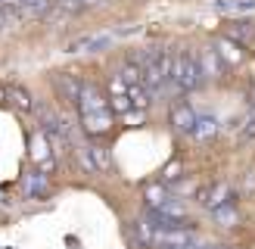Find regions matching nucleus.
<instances>
[{
	"label": "nucleus",
	"instance_id": "21",
	"mask_svg": "<svg viewBox=\"0 0 255 249\" xmlns=\"http://www.w3.org/2000/svg\"><path fill=\"white\" fill-rule=\"evenodd\" d=\"M196 249H227V246H196Z\"/></svg>",
	"mask_w": 255,
	"mask_h": 249
},
{
	"label": "nucleus",
	"instance_id": "20",
	"mask_svg": "<svg viewBox=\"0 0 255 249\" xmlns=\"http://www.w3.org/2000/svg\"><path fill=\"white\" fill-rule=\"evenodd\" d=\"M243 187H246V193H255V171H249L243 178Z\"/></svg>",
	"mask_w": 255,
	"mask_h": 249
},
{
	"label": "nucleus",
	"instance_id": "14",
	"mask_svg": "<svg viewBox=\"0 0 255 249\" xmlns=\"http://www.w3.org/2000/svg\"><path fill=\"white\" fill-rule=\"evenodd\" d=\"M215 9H218V12H252L255 0H218Z\"/></svg>",
	"mask_w": 255,
	"mask_h": 249
},
{
	"label": "nucleus",
	"instance_id": "15",
	"mask_svg": "<svg viewBox=\"0 0 255 249\" xmlns=\"http://www.w3.org/2000/svg\"><path fill=\"white\" fill-rule=\"evenodd\" d=\"M128 87V100H131V106H137L140 112H143L149 106V94H146V87L143 84H125Z\"/></svg>",
	"mask_w": 255,
	"mask_h": 249
},
{
	"label": "nucleus",
	"instance_id": "3",
	"mask_svg": "<svg viewBox=\"0 0 255 249\" xmlns=\"http://www.w3.org/2000/svg\"><path fill=\"white\" fill-rule=\"evenodd\" d=\"M31 159H34V165L41 174H53L56 168V156H53V146H50V137L44 131H37L31 137Z\"/></svg>",
	"mask_w": 255,
	"mask_h": 249
},
{
	"label": "nucleus",
	"instance_id": "19",
	"mask_svg": "<svg viewBox=\"0 0 255 249\" xmlns=\"http://www.w3.org/2000/svg\"><path fill=\"white\" fill-rule=\"evenodd\" d=\"M177 171H181V165H177V162H174V165H168V168H165V174H162V181H165V184H171V181H177V178H181V174H177Z\"/></svg>",
	"mask_w": 255,
	"mask_h": 249
},
{
	"label": "nucleus",
	"instance_id": "12",
	"mask_svg": "<svg viewBox=\"0 0 255 249\" xmlns=\"http://www.w3.org/2000/svg\"><path fill=\"white\" fill-rule=\"evenodd\" d=\"M190 134H193L196 140H202V143L212 140V137L218 134V119H215V116H196V124H193Z\"/></svg>",
	"mask_w": 255,
	"mask_h": 249
},
{
	"label": "nucleus",
	"instance_id": "2",
	"mask_svg": "<svg viewBox=\"0 0 255 249\" xmlns=\"http://www.w3.org/2000/svg\"><path fill=\"white\" fill-rule=\"evenodd\" d=\"M171 81L177 84V91H196L202 84V72H199V62H196V53H190V50H181V53H174L171 59Z\"/></svg>",
	"mask_w": 255,
	"mask_h": 249
},
{
	"label": "nucleus",
	"instance_id": "17",
	"mask_svg": "<svg viewBox=\"0 0 255 249\" xmlns=\"http://www.w3.org/2000/svg\"><path fill=\"white\" fill-rule=\"evenodd\" d=\"M146 199H149V209H165L171 203V196H168V190H165V187H149L146 190Z\"/></svg>",
	"mask_w": 255,
	"mask_h": 249
},
{
	"label": "nucleus",
	"instance_id": "5",
	"mask_svg": "<svg viewBox=\"0 0 255 249\" xmlns=\"http://www.w3.org/2000/svg\"><path fill=\"white\" fill-rule=\"evenodd\" d=\"M109 109H112V116H128V112H131L134 106H131V100H128V87H125V81L119 78H112L109 81Z\"/></svg>",
	"mask_w": 255,
	"mask_h": 249
},
{
	"label": "nucleus",
	"instance_id": "1",
	"mask_svg": "<svg viewBox=\"0 0 255 249\" xmlns=\"http://www.w3.org/2000/svg\"><path fill=\"white\" fill-rule=\"evenodd\" d=\"M75 106H78L81 128L87 134L100 137V134L112 131V119L116 116H112V109H109L106 94L100 91L94 81H81V91H78V97H75Z\"/></svg>",
	"mask_w": 255,
	"mask_h": 249
},
{
	"label": "nucleus",
	"instance_id": "4",
	"mask_svg": "<svg viewBox=\"0 0 255 249\" xmlns=\"http://www.w3.org/2000/svg\"><path fill=\"white\" fill-rule=\"evenodd\" d=\"M199 203L206 206L209 212L221 209V206H234V187L224 184V181H215V184H209V187L199 190Z\"/></svg>",
	"mask_w": 255,
	"mask_h": 249
},
{
	"label": "nucleus",
	"instance_id": "6",
	"mask_svg": "<svg viewBox=\"0 0 255 249\" xmlns=\"http://www.w3.org/2000/svg\"><path fill=\"white\" fill-rule=\"evenodd\" d=\"M78 156H81V165L87 171H106L109 168V153L100 143H87L84 149H78Z\"/></svg>",
	"mask_w": 255,
	"mask_h": 249
},
{
	"label": "nucleus",
	"instance_id": "13",
	"mask_svg": "<svg viewBox=\"0 0 255 249\" xmlns=\"http://www.w3.org/2000/svg\"><path fill=\"white\" fill-rule=\"evenodd\" d=\"M6 100H9V103L16 106V109H22V112H31V109H34V103H31V94L25 91V87H19V84H12L9 91H6Z\"/></svg>",
	"mask_w": 255,
	"mask_h": 249
},
{
	"label": "nucleus",
	"instance_id": "11",
	"mask_svg": "<svg viewBox=\"0 0 255 249\" xmlns=\"http://www.w3.org/2000/svg\"><path fill=\"white\" fill-rule=\"evenodd\" d=\"M22 190L28 199H44L50 193V184H47V174L41 171H31V174H25V181H22Z\"/></svg>",
	"mask_w": 255,
	"mask_h": 249
},
{
	"label": "nucleus",
	"instance_id": "10",
	"mask_svg": "<svg viewBox=\"0 0 255 249\" xmlns=\"http://www.w3.org/2000/svg\"><path fill=\"white\" fill-rule=\"evenodd\" d=\"M196 62H199V72H202V81L206 78H218V75L227 69L224 62H221V56L215 53V47H209V50H202V53L196 56Z\"/></svg>",
	"mask_w": 255,
	"mask_h": 249
},
{
	"label": "nucleus",
	"instance_id": "9",
	"mask_svg": "<svg viewBox=\"0 0 255 249\" xmlns=\"http://www.w3.org/2000/svg\"><path fill=\"white\" fill-rule=\"evenodd\" d=\"M171 124L177 131H193V124H196V112H193V106L187 103V100H177V103L171 106Z\"/></svg>",
	"mask_w": 255,
	"mask_h": 249
},
{
	"label": "nucleus",
	"instance_id": "16",
	"mask_svg": "<svg viewBox=\"0 0 255 249\" xmlns=\"http://www.w3.org/2000/svg\"><path fill=\"white\" fill-rule=\"evenodd\" d=\"M212 218L221 224V228H234V224L240 221V215H237V206H221V209H215L212 212Z\"/></svg>",
	"mask_w": 255,
	"mask_h": 249
},
{
	"label": "nucleus",
	"instance_id": "8",
	"mask_svg": "<svg viewBox=\"0 0 255 249\" xmlns=\"http://www.w3.org/2000/svg\"><path fill=\"white\" fill-rule=\"evenodd\" d=\"M112 47V34H87L69 44V53H97V50Z\"/></svg>",
	"mask_w": 255,
	"mask_h": 249
},
{
	"label": "nucleus",
	"instance_id": "7",
	"mask_svg": "<svg viewBox=\"0 0 255 249\" xmlns=\"http://www.w3.org/2000/svg\"><path fill=\"white\" fill-rule=\"evenodd\" d=\"M215 53L221 56V62H224V66H240V62L246 59V50H243V44H237L234 37H221V41L215 44Z\"/></svg>",
	"mask_w": 255,
	"mask_h": 249
},
{
	"label": "nucleus",
	"instance_id": "18",
	"mask_svg": "<svg viewBox=\"0 0 255 249\" xmlns=\"http://www.w3.org/2000/svg\"><path fill=\"white\" fill-rule=\"evenodd\" d=\"M53 3H59V6H66V9H84V6H97L100 0H53Z\"/></svg>",
	"mask_w": 255,
	"mask_h": 249
}]
</instances>
